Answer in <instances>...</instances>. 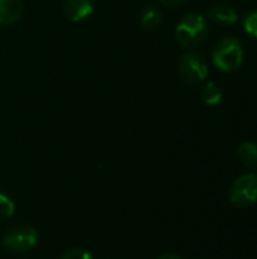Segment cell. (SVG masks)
<instances>
[{"label": "cell", "mask_w": 257, "mask_h": 259, "mask_svg": "<svg viewBox=\"0 0 257 259\" xmlns=\"http://www.w3.org/2000/svg\"><path fill=\"white\" fill-rule=\"evenodd\" d=\"M179 71L185 82L188 83H200L208 77L209 68L204 58L197 52H188L180 58Z\"/></svg>", "instance_id": "5b68a950"}, {"label": "cell", "mask_w": 257, "mask_h": 259, "mask_svg": "<svg viewBox=\"0 0 257 259\" xmlns=\"http://www.w3.org/2000/svg\"><path fill=\"white\" fill-rule=\"evenodd\" d=\"M201 97L204 100L206 105H211V106H215L221 102L223 99V91L221 88L218 87V83L215 82H208L203 90H201Z\"/></svg>", "instance_id": "8fae6325"}, {"label": "cell", "mask_w": 257, "mask_h": 259, "mask_svg": "<svg viewBox=\"0 0 257 259\" xmlns=\"http://www.w3.org/2000/svg\"><path fill=\"white\" fill-rule=\"evenodd\" d=\"M244 29L248 35L254 36L257 39V9L254 11H250L247 15H245V20H244Z\"/></svg>", "instance_id": "7c38bea8"}, {"label": "cell", "mask_w": 257, "mask_h": 259, "mask_svg": "<svg viewBox=\"0 0 257 259\" xmlns=\"http://www.w3.org/2000/svg\"><path fill=\"white\" fill-rule=\"evenodd\" d=\"M61 259H92V256H91L88 252H85V250H80V249H71V250L65 252Z\"/></svg>", "instance_id": "5bb4252c"}, {"label": "cell", "mask_w": 257, "mask_h": 259, "mask_svg": "<svg viewBox=\"0 0 257 259\" xmlns=\"http://www.w3.org/2000/svg\"><path fill=\"white\" fill-rule=\"evenodd\" d=\"M161 23H162V12L159 11L158 6L148 5L147 8H144L141 14V24L144 29H148V30L156 29Z\"/></svg>", "instance_id": "30bf717a"}, {"label": "cell", "mask_w": 257, "mask_h": 259, "mask_svg": "<svg viewBox=\"0 0 257 259\" xmlns=\"http://www.w3.org/2000/svg\"><path fill=\"white\" fill-rule=\"evenodd\" d=\"M23 14L21 0H0V24H14Z\"/></svg>", "instance_id": "ba28073f"}, {"label": "cell", "mask_w": 257, "mask_h": 259, "mask_svg": "<svg viewBox=\"0 0 257 259\" xmlns=\"http://www.w3.org/2000/svg\"><path fill=\"white\" fill-rule=\"evenodd\" d=\"M208 17L209 20L223 24V26H232L238 21V14L236 11L226 3H214L208 9Z\"/></svg>", "instance_id": "52a82bcc"}, {"label": "cell", "mask_w": 257, "mask_h": 259, "mask_svg": "<svg viewBox=\"0 0 257 259\" xmlns=\"http://www.w3.org/2000/svg\"><path fill=\"white\" fill-rule=\"evenodd\" d=\"M188 0H161V3L167 5V6H180L183 3H186Z\"/></svg>", "instance_id": "9a60e30c"}, {"label": "cell", "mask_w": 257, "mask_h": 259, "mask_svg": "<svg viewBox=\"0 0 257 259\" xmlns=\"http://www.w3.org/2000/svg\"><path fill=\"white\" fill-rule=\"evenodd\" d=\"M92 9V0H64V12L71 21H82L88 18Z\"/></svg>", "instance_id": "8992f818"}, {"label": "cell", "mask_w": 257, "mask_h": 259, "mask_svg": "<svg viewBox=\"0 0 257 259\" xmlns=\"http://www.w3.org/2000/svg\"><path fill=\"white\" fill-rule=\"evenodd\" d=\"M230 202L239 208H248L257 202V175L247 173L238 178L230 188Z\"/></svg>", "instance_id": "3957f363"}, {"label": "cell", "mask_w": 257, "mask_h": 259, "mask_svg": "<svg viewBox=\"0 0 257 259\" xmlns=\"http://www.w3.org/2000/svg\"><path fill=\"white\" fill-rule=\"evenodd\" d=\"M238 159L248 168H256L257 167V144L253 141H245L242 143L238 150H236Z\"/></svg>", "instance_id": "9c48e42d"}, {"label": "cell", "mask_w": 257, "mask_h": 259, "mask_svg": "<svg viewBox=\"0 0 257 259\" xmlns=\"http://www.w3.org/2000/svg\"><path fill=\"white\" fill-rule=\"evenodd\" d=\"M158 259H183L182 256H177V255H162Z\"/></svg>", "instance_id": "2e32d148"}, {"label": "cell", "mask_w": 257, "mask_h": 259, "mask_svg": "<svg viewBox=\"0 0 257 259\" xmlns=\"http://www.w3.org/2000/svg\"><path fill=\"white\" fill-rule=\"evenodd\" d=\"M209 32V26L206 18L198 12H189L186 14L176 29V38L180 46L189 49L194 46H198Z\"/></svg>", "instance_id": "6da1fadb"}, {"label": "cell", "mask_w": 257, "mask_h": 259, "mask_svg": "<svg viewBox=\"0 0 257 259\" xmlns=\"http://www.w3.org/2000/svg\"><path fill=\"white\" fill-rule=\"evenodd\" d=\"M15 206H14V202L6 196V194H2L0 193V219H8L12 215Z\"/></svg>", "instance_id": "4fadbf2b"}, {"label": "cell", "mask_w": 257, "mask_h": 259, "mask_svg": "<svg viewBox=\"0 0 257 259\" xmlns=\"http://www.w3.org/2000/svg\"><path fill=\"white\" fill-rule=\"evenodd\" d=\"M38 240L36 231L29 225H18L6 231L3 237V246L12 252L30 250Z\"/></svg>", "instance_id": "277c9868"}, {"label": "cell", "mask_w": 257, "mask_h": 259, "mask_svg": "<svg viewBox=\"0 0 257 259\" xmlns=\"http://www.w3.org/2000/svg\"><path fill=\"white\" fill-rule=\"evenodd\" d=\"M212 61L217 68L223 71H235L244 61V50L241 41L232 36H224L218 41L212 52Z\"/></svg>", "instance_id": "7a4b0ae2"}]
</instances>
